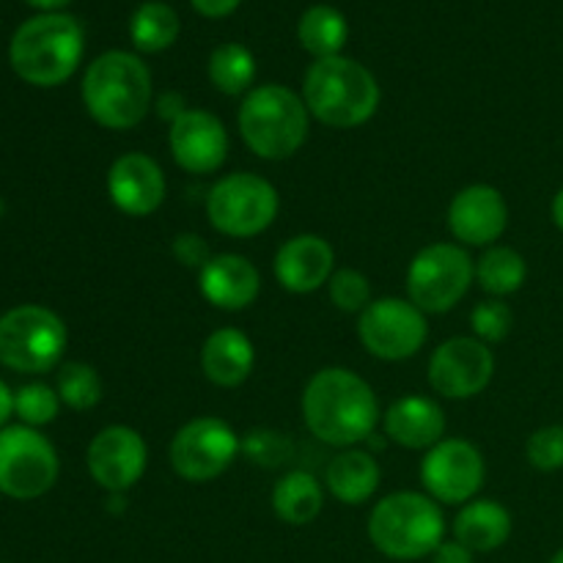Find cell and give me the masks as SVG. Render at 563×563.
<instances>
[{"mask_svg": "<svg viewBox=\"0 0 563 563\" xmlns=\"http://www.w3.org/2000/svg\"><path fill=\"white\" fill-rule=\"evenodd\" d=\"M385 438L410 451H429L443 440L445 412L429 396H401L383 412Z\"/></svg>", "mask_w": 563, "mask_h": 563, "instance_id": "cell-21", "label": "cell"}, {"mask_svg": "<svg viewBox=\"0 0 563 563\" xmlns=\"http://www.w3.org/2000/svg\"><path fill=\"white\" fill-rule=\"evenodd\" d=\"M152 71L126 49L102 53L82 77V104L104 130L124 132L141 124L152 110Z\"/></svg>", "mask_w": 563, "mask_h": 563, "instance_id": "cell-2", "label": "cell"}, {"mask_svg": "<svg viewBox=\"0 0 563 563\" xmlns=\"http://www.w3.org/2000/svg\"><path fill=\"white\" fill-rule=\"evenodd\" d=\"M64 319L44 306H16L0 317V363L20 374L53 372L66 352Z\"/></svg>", "mask_w": 563, "mask_h": 563, "instance_id": "cell-7", "label": "cell"}, {"mask_svg": "<svg viewBox=\"0 0 563 563\" xmlns=\"http://www.w3.org/2000/svg\"><path fill=\"white\" fill-rule=\"evenodd\" d=\"M168 148L181 170L196 176L214 174L229 157V132L223 121L201 108H187L168 126Z\"/></svg>", "mask_w": 563, "mask_h": 563, "instance_id": "cell-16", "label": "cell"}, {"mask_svg": "<svg viewBox=\"0 0 563 563\" xmlns=\"http://www.w3.org/2000/svg\"><path fill=\"white\" fill-rule=\"evenodd\" d=\"M280 209L273 181L251 170H236L212 185L207 196V218L214 231L234 240H251L275 223Z\"/></svg>", "mask_w": 563, "mask_h": 563, "instance_id": "cell-8", "label": "cell"}, {"mask_svg": "<svg viewBox=\"0 0 563 563\" xmlns=\"http://www.w3.org/2000/svg\"><path fill=\"white\" fill-rule=\"evenodd\" d=\"M130 36L141 53H163L179 36V14L159 0L141 3L130 20Z\"/></svg>", "mask_w": 563, "mask_h": 563, "instance_id": "cell-29", "label": "cell"}, {"mask_svg": "<svg viewBox=\"0 0 563 563\" xmlns=\"http://www.w3.org/2000/svg\"><path fill=\"white\" fill-rule=\"evenodd\" d=\"M198 289L203 300L220 311H245L262 295V275L251 258L240 253H218L198 273Z\"/></svg>", "mask_w": 563, "mask_h": 563, "instance_id": "cell-20", "label": "cell"}, {"mask_svg": "<svg viewBox=\"0 0 563 563\" xmlns=\"http://www.w3.org/2000/svg\"><path fill=\"white\" fill-rule=\"evenodd\" d=\"M473 335L484 344H500L515 328V313L504 300H484L471 311Z\"/></svg>", "mask_w": 563, "mask_h": 563, "instance_id": "cell-34", "label": "cell"}, {"mask_svg": "<svg viewBox=\"0 0 563 563\" xmlns=\"http://www.w3.org/2000/svg\"><path fill=\"white\" fill-rule=\"evenodd\" d=\"M432 563H473V550H467L462 542H443L432 553Z\"/></svg>", "mask_w": 563, "mask_h": 563, "instance_id": "cell-38", "label": "cell"}, {"mask_svg": "<svg viewBox=\"0 0 563 563\" xmlns=\"http://www.w3.org/2000/svg\"><path fill=\"white\" fill-rule=\"evenodd\" d=\"M550 563H563V548L559 550V553L553 555V559H550Z\"/></svg>", "mask_w": 563, "mask_h": 563, "instance_id": "cell-43", "label": "cell"}, {"mask_svg": "<svg viewBox=\"0 0 563 563\" xmlns=\"http://www.w3.org/2000/svg\"><path fill=\"white\" fill-rule=\"evenodd\" d=\"M476 280V262L454 242L421 247L407 267V300L423 313H449Z\"/></svg>", "mask_w": 563, "mask_h": 563, "instance_id": "cell-9", "label": "cell"}, {"mask_svg": "<svg viewBox=\"0 0 563 563\" xmlns=\"http://www.w3.org/2000/svg\"><path fill=\"white\" fill-rule=\"evenodd\" d=\"M25 3H31V5H36V9H44L47 14H53V11L69 5V0H25Z\"/></svg>", "mask_w": 563, "mask_h": 563, "instance_id": "cell-42", "label": "cell"}, {"mask_svg": "<svg viewBox=\"0 0 563 563\" xmlns=\"http://www.w3.org/2000/svg\"><path fill=\"white\" fill-rule=\"evenodd\" d=\"M528 465L542 473H555L563 467V427H542L526 443Z\"/></svg>", "mask_w": 563, "mask_h": 563, "instance_id": "cell-35", "label": "cell"}, {"mask_svg": "<svg viewBox=\"0 0 563 563\" xmlns=\"http://www.w3.org/2000/svg\"><path fill=\"white\" fill-rule=\"evenodd\" d=\"M275 278L291 295L319 291L335 273V251L324 236L297 234L275 253Z\"/></svg>", "mask_w": 563, "mask_h": 563, "instance_id": "cell-19", "label": "cell"}, {"mask_svg": "<svg viewBox=\"0 0 563 563\" xmlns=\"http://www.w3.org/2000/svg\"><path fill=\"white\" fill-rule=\"evenodd\" d=\"M55 390H58L60 401H64L66 407L82 412V410H91V407H97L99 401H102L104 385L97 368L88 366V363L71 361L60 366Z\"/></svg>", "mask_w": 563, "mask_h": 563, "instance_id": "cell-30", "label": "cell"}, {"mask_svg": "<svg viewBox=\"0 0 563 563\" xmlns=\"http://www.w3.org/2000/svg\"><path fill=\"white\" fill-rule=\"evenodd\" d=\"M379 482H383V471L377 460L361 449H341L324 467L328 493L346 506L366 504L379 489Z\"/></svg>", "mask_w": 563, "mask_h": 563, "instance_id": "cell-23", "label": "cell"}, {"mask_svg": "<svg viewBox=\"0 0 563 563\" xmlns=\"http://www.w3.org/2000/svg\"><path fill=\"white\" fill-rule=\"evenodd\" d=\"M242 454V438L223 418L201 416L187 421L168 445L170 467L190 484H209L223 476Z\"/></svg>", "mask_w": 563, "mask_h": 563, "instance_id": "cell-10", "label": "cell"}, {"mask_svg": "<svg viewBox=\"0 0 563 563\" xmlns=\"http://www.w3.org/2000/svg\"><path fill=\"white\" fill-rule=\"evenodd\" d=\"M86 49V36L75 16L38 14L22 22L11 38L9 58L16 75L38 88H53L77 71Z\"/></svg>", "mask_w": 563, "mask_h": 563, "instance_id": "cell-5", "label": "cell"}, {"mask_svg": "<svg viewBox=\"0 0 563 563\" xmlns=\"http://www.w3.org/2000/svg\"><path fill=\"white\" fill-rule=\"evenodd\" d=\"M58 454L33 427L0 429V493L16 500L42 498L58 482Z\"/></svg>", "mask_w": 563, "mask_h": 563, "instance_id": "cell-11", "label": "cell"}, {"mask_svg": "<svg viewBox=\"0 0 563 563\" xmlns=\"http://www.w3.org/2000/svg\"><path fill=\"white\" fill-rule=\"evenodd\" d=\"M157 110H159V115H163V119H168L170 124H174V121L179 119L181 113H185L187 104H185V99L179 97V93H165V97L159 99Z\"/></svg>", "mask_w": 563, "mask_h": 563, "instance_id": "cell-39", "label": "cell"}, {"mask_svg": "<svg viewBox=\"0 0 563 563\" xmlns=\"http://www.w3.org/2000/svg\"><path fill=\"white\" fill-rule=\"evenodd\" d=\"M256 366L253 341L240 328H220L203 341L201 372L218 388H240Z\"/></svg>", "mask_w": 563, "mask_h": 563, "instance_id": "cell-22", "label": "cell"}, {"mask_svg": "<svg viewBox=\"0 0 563 563\" xmlns=\"http://www.w3.org/2000/svg\"><path fill=\"white\" fill-rule=\"evenodd\" d=\"M330 302L339 308L341 313H357L361 317L368 306H372V280L361 273V269L341 267L335 269L333 278L328 280Z\"/></svg>", "mask_w": 563, "mask_h": 563, "instance_id": "cell-31", "label": "cell"}, {"mask_svg": "<svg viewBox=\"0 0 563 563\" xmlns=\"http://www.w3.org/2000/svg\"><path fill=\"white\" fill-rule=\"evenodd\" d=\"M357 339L377 361H407L427 344V313L401 297H379L357 317Z\"/></svg>", "mask_w": 563, "mask_h": 563, "instance_id": "cell-12", "label": "cell"}, {"mask_svg": "<svg viewBox=\"0 0 563 563\" xmlns=\"http://www.w3.org/2000/svg\"><path fill=\"white\" fill-rule=\"evenodd\" d=\"M236 124L242 141L256 157L278 163L295 157L306 146L311 113L302 93H295L278 82H267L245 93Z\"/></svg>", "mask_w": 563, "mask_h": 563, "instance_id": "cell-4", "label": "cell"}, {"mask_svg": "<svg viewBox=\"0 0 563 563\" xmlns=\"http://www.w3.org/2000/svg\"><path fill=\"white\" fill-rule=\"evenodd\" d=\"M297 38L302 49L317 60L335 58L350 38V25H346V16L333 5H311L297 22Z\"/></svg>", "mask_w": 563, "mask_h": 563, "instance_id": "cell-26", "label": "cell"}, {"mask_svg": "<svg viewBox=\"0 0 563 563\" xmlns=\"http://www.w3.org/2000/svg\"><path fill=\"white\" fill-rule=\"evenodd\" d=\"M324 506V487L306 471H291L273 487V511L286 526H311Z\"/></svg>", "mask_w": 563, "mask_h": 563, "instance_id": "cell-25", "label": "cell"}, {"mask_svg": "<svg viewBox=\"0 0 563 563\" xmlns=\"http://www.w3.org/2000/svg\"><path fill=\"white\" fill-rule=\"evenodd\" d=\"M550 214H553V223L563 231V187L553 196V203H550Z\"/></svg>", "mask_w": 563, "mask_h": 563, "instance_id": "cell-41", "label": "cell"}, {"mask_svg": "<svg viewBox=\"0 0 563 563\" xmlns=\"http://www.w3.org/2000/svg\"><path fill=\"white\" fill-rule=\"evenodd\" d=\"M495 355L476 335L443 341L429 357V385L443 399H473L493 383Z\"/></svg>", "mask_w": 563, "mask_h": 563, "instance_id": "cell-14", "label": "cell"}, {"mask_svg": "<svg viewBox=\"0 0 563 563\" xmlns=\"http://www.w3.org/2000/svg\"><path fill=\"white\" fill-rule=\"evenodd\" d=\"M443 537L445 517L438 500L410 489L385 495L368 517V539L394 561L427 559L443 544Z\"/></svg>", "mask_w": 563, "mask_h": 563, "instance_id": "cell-6", "label": "cell"}, {"mask_svg": "<svg viewBox=\"0 0 563 563\" xmlns=\"http://www.w3.org/2000/svg\"><path fill=\"white\" fill-rule=\"evenodd\" d=\"M209 82L218 88L225 97H240V93L251 91L253 80H256V58L251 49L240 42L220 44L209 55Z\"/></svg>", "mask_w": 563, "mask_h": 563, "instance_id": "cell-28", "label": "cell"}, {"mask_svg": "<svg viewBox=\"0 0 563 563\" xmlns=\"http://www.w3.org/2000/svg\"><path fill=\"white\" fill-rule=\"evenodd\" d=\"M60 410V396L58 390H53L44 383H31L22 385L14 394V412L20 416V421L25 427H44V423H53L55 416Z\"/></svg>", "mask_w": 563, "mask_h": 563, "instance_id": "cell-32", "label": "cell"}, {"mask_svg": "<svg viewBox=\"0 0 563 563\" xmlns=\"http://www.w3.org/2000/svg\"><path fill=\"white\" fill-rule=\"evenodd\" d=\"M11 412H14V394H11V390L5 388L3 379H0V427L9 421Z\"/></svg>", "mask_w": 563, "mask_h": 563, "instance_id": "cell-40", "label": "cell"}, {"mask_svg": "<svg viewBox=\"0 0 563 563\" xmlns=\"http://www.w3.org/2000/svg\"><path fill=\"white\" fill-rule=\"evenodd\" d=\"M190 3L198 14L209 16V20H220V16L234 14L242 0H190Z\"/></svg>", "mask_w": 563, "mask_h": 563, "instance_id": "cell-37", "label": "cell"}, {"mask_svg": "<svg viewBox=\"0 0 563 563\" xmlns=\"http://www.w3.org/2000/svg\"><path fill=\"white\" fill-rule=\"evenodd\" d=\"M528 278V264L520 251L509 245H493L476 262V280L489 297L500 300L522 289Z\"/></svg>", "mask_w": 563, "mask_h": 563, "instance_id": "cell-27", "label": "cell"}, {"mask_svg": "<svg viewBox=\"0 0 563 563\" xmlns=\"http://www.w3.org/2000/svg\"><path fill=\"white\" fill-rule=\"evenodd\" d=\"M168 192L163 168L143 152L121 154L108 170V196L126 218H148L157 212Z\"/></svg>", "mask_w": 563, "mask_h": 563, "instance_id": "cell-18", "label": "cell"}, {"mask_svg": "<svg viewBox=\"0 0 563 563\" xmlns=\"http://www.w3.org/2000/svg\"><path fill=\"white\" fill-rule=\"evenodd\" d=\"M170 251H174L176 262H179L181 267L198 269V273H201V269L207 267L209 258H212V247H209V242L203 240V236L192 234V231H185V234L176 236Z\"/></svg>", "mask_w": 563, "mask_h": 563, "instance_id": "cell-36", "label": "cell"}, {"mask_svg": "<svg viewBox=\"0 0 563 563\" xmlns=\"http://www.w3.org/2000/svg\"><path fill=\"white\" fill-rule=\"evenodd\" d=\"M88 473L108 493L121 495L135 487L148 465V449L141 432L132 427H104L91 440L86 454Z\"/></svg>", "mask_w": 563, "mask_h": 563, "instance_id": "cell-15", "label": "cell"}, {"mask_svg": "<svg viewBox=\"0 0 563 563\" xmlns=\"http://www.w3.org/2000/svg\"><path fill=\"white\" fill-rule=\"evenodd\" d=\"M487 465L484 454L465 438L440 440L421 462L423 489L432 500L445 506H465L482 493Z\"/></svg>", "mask_w": 563, "mask_h": 563, "instance_id": "cell-13", "label": "cell"}, {"mask_svg": "<svg viewBox=\"0 0 563 563\" xmlns=\"http://www.w3.org/2000/svg\"><path fill=\"white\" fill-rule=\"evenodd\" d=\"M509 225V203L493 185H471L449 203V231L471 247H493Z\"/></svg>", "mask_w": 563, "mask_h": 563, "instance_id": "cell-17", "label": "cell"}, {"mask_svg": "<svg viewBox=\"0 0 563 563\" xmlns=\"http://www.w3.org/2000/svg\"><path fill=\"white\" fill-rule=\"evenodd\" d=\"M300 407L308 432L339 451L372 438L383 421L372 385L344 366L319 368L306 383Z\"/></svg>", "mask_w": 563, "mask_h": 563, "instance_id": "cell-1", "label": "cell"}, {"mask_svg": "<svg viewBox=\"0 0 563 563\" xmlns=\"http://www.w3.org/2000/svg\"><path fill=\"white\" fill-rule=\"evenodd\" d=\"M308 113L333 130H355L374 119L379 108V82L361 60L335 55L313 60L302 80Z\"/></svg>", "mask_w": 563, "mask_h": 563, "instance_id": "cell-3", "label": "cell"}, {"mask_svg": "<svg viewBox=\"0 0 563 563\" xmlns=\"http://www.w3.org/2000/svg\"><path fill=\"white\" fill-rule=\"evenodd\" d=\"M454 537L473 553H493V550L504 548L511 537L509 509L498 500H471L456 515Z\"/></svg>", "mask_w": 563, "mask_h": 563, "instance_id": "cell-24", "label": "cell"}, {"mask_svg": "<svg viewBox=\"0 0 563 563\" xmlns=\"http://www.w3.org/2000/svg\"><path fill=\"white\" fill-rule=\"evenodd\" d=\"M242 454H245L253 465L278 467L291 460L295 445H291V440L286 438V434L275 432V429H251V432L242 438Z\"/></svg>", "mask_w": 563, "mask_h": 563, "instance_id": "cell-33", "label": "cell"}]
</instances>
